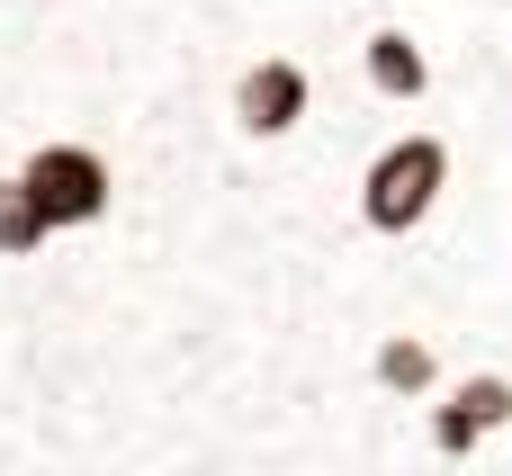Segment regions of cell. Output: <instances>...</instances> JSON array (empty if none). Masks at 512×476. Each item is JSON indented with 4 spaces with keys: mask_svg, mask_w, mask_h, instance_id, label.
Returning <instances> with one entry per match:
<instances>
[{
    "mask_svg": "<svg viewBox=\"0 0 512 476\" xmlns=\"http://www.w3.org/2000/svg\"><path fill=\"white\" fill-rule=\"evenodd\" d=\"M450 198H459V144L441 126H396L351 171V225L369 243H423Z\"/></svg>",
    "mask_w": 512,
    "mask_h": 476,
    "instance_id": "1",
    "label": "cell"
},
{
    "mask_svg": "<svg viewBox=\"0 0 512 476\" xmlns=\"http://www.w3.org/2000/svg\"><path fill=\"white\" fill-rule=\"evenodd\" d=\"M9 171L27 180V198H36V216L54 225V243H63V234H72V243H81V234H108L117 207H126L117 153H108L99 135H63V126H45V135L18 144Z\"/></svg>",
    "mask_w": 512,
    "mask_h": 476,
    "instance_id": "2",
    "label": "cell"
},
{
    "mask_svg": "<svg viewBox=\"0 0 512 476\" xmlns=\"http://www.w3.org/2000/svg\"><path fill=\"white\" fill-rule=\"evenodd\" d=\"M225 126L252 153H288L315 126V54L306 45H252L225 72Z\"/></svg>",
    "mask_w": 512,
    "mask_h": 476,
    "instance_id": "3",
    "label": "cell"
},
{
    "mask_svg": "<svg viewBox=\"0 0 512 476\" xmlns=\"http://www.w3.org/2000/svg\"><path fill=\"white\" fill-rule=\"evenodd\" d=\"M423 405H432V414H423V450H432L441 468H468V459H486L495 441H512V369L504 360H477V369L441 378Z\"/></svg>",
    "mask_w": 512,
    "mask_h": 476,
    "instance_id": "4",
    "label": "cell"
},
{
    "mask_svg": "<svg viewBox=\"0 0 512 476\" xmlns=\"http://www.w3.org/2000/svg\"><path fill=\"white\" fill-rule=\"evenodd\" d=\"M351 81L369 108H432L441 99V54L414 18H369L351 45Z\"/></svg>",
    "mask_w": 512,
    "mask_h": 476,
    "instance_id": "5",
    "label": "cell"
},
{
    "mask_svg": "<svg viewBox=\"0 0 512 476\" xmlns=\"http://www.w3.org/2000/svg\"><path fill=\"white\" fill-rule=\"evenodd\" d=\"M441 333L432 324H414V315H396V324H378L369 333V351H360V378H369V396L378 405H423L432 387H441Z\"/></svg>",
    "mask_w": 512,
    "mask_h": 476,
    "instance_id": "6",
    "label": "cell"
},
{
    "mask_svg": "<svg viewBox=\"0 0 512 476\" xmlns=\"http://www.w3.org/2000/svg\"><path fill=\"white\" fill-rule=\"evenodd\" d=\"M45 252H54V225L36 216V198H27V180H18V171L0 162V261H9V270H36Z\"/></svg>",
    "mask_w": 512,
    "mask_h": 476,
    "instance_id": "7",
    "label": "cell"
}]
</instances>
